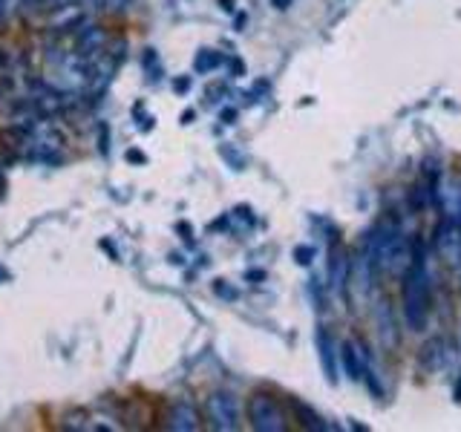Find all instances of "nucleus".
<instances>
[{
    "instance_id": "nucleus-4",
    "label": "nucleus",
    "mask_w": 461,
    "mask_h": 432,
    "mask_svg": "<svg viewBox=\"0 0 461 432\" xmlns=\"http://www.w3.org/2000/svg\"><path fill=\"white\" fill-rule=\"evenodd\" d=\"M104 52H107V35H104V29L87 26V29L78 35V58L95 61V58H101Z\"/></svg>"
},
{
    "instance_id": "nucleus-27",
    "label": "nucleus",
    "mask_w": 461,
    "mask_h": 432,
    "mask_svg": "<svg viewBox=\"0 0 461 432\" xmlns=\"http://www.w3.org/2000/svg\"><path fill=\"white\" fill-rule=\"evenodd\" d=\"M70 3H75V0H52V6H70Z\"/></svg>"
},
{
    "instance_id": "nucleus-10",
    "label": "nucleus",
    "mask_w": 461,
    "mask_h": 432,
    "mask_svg": "<svg viewBox=\"0 0 461 432\" xmlns=\"http://www.w3.org/2000/svg\"><path fill=\"white\" fill-rule=\"evenodd\" d=\"M219 63H222V55H219V52L199 50V55H196V61H193V70L199 72V75H205V72H210V70H217Z\"/></svg>"
},
{
    "instance_id": "nucleus-16",
    "label": "nucleus",
    "mask_w": 461,
    "mask_h": 432,
    "mask_svg": "<svg viewBox=\"0 0 461 432\" xmlns=\"http://www.w3.org/2000/svg\"><path fill=\"white\" fill-rule=\"evenodd\" d=\"M90 3H92L95 9H112V6H119V3H124V0H90Z\"/></svg>"
},
{
    "instance_id": "nucleus-19",
    "label": "nucleus",
    "mask_w": 461,
    "mask_h": 432,
    "mask_svg": "<svg viewBox=\"0 0 461 432\" xmlns=\"http://www.w3.org/2000/svg\"><path fill=\"white\" fill-rule=\"evenodd\" d=\"M245 23H248V18H245V14H237V18H234V29H237V32H242Z\"/></svg>"
},
{
    "instance_id": "nucleus-14",
    "label": "nucleus",
    "mask_w": 461,
    "mask_h": 432,
    "mask_svg": "<svg viewBox=\"0 0 461 432\" xmlns=\"http://www.w3.org/2000/svg\"><path fill=\"white\" fill-rule=\"evenodd\" d=\"M219 156H225V158H228V162H230V165H234L237 170H239V167L245 165V162H242V158L237 156V150H234V147H230V144H222V147H219Z\"/></svg>"
},
{
    "instance_id": "nucleus-1",
    "label": "nucleus",
    "mask_w": 461,
    "mask_h": 432,
    "mask_svg": "<svg viewBox=\"0 0 461 432\" xmlns=\"http://www.w3.org/2000/svg\"><path fill=\"white\" fill-rule=\"evenodd\" d=\"M404 314L409 329L421 331L426 326V314H430V277H426L421 251L404 274Z\"/></svg>"
},
{
    "instance_id": "nucleus-2",
    "label": "nucleus",
    "mask_w": 461,
    "mask_h": 432,
    "mask_svg": "<svg viewBox=\"0 0 461 432\" xmlns=\"http://www.w3.org/2000/svg\"><path fill=\"white\" fill-rule=\"evenodd\" d=\"M248 418L257 432H283L286 429V415L277 407V401L266 392L251 395L248 401Z\"/></svg>"
},
{
    "instance_id": "nucleus-29",
    "label": "nucleus",
    "mask_w": 461,
    "mask_h": 432,
    "mask_svg": "<svg viewBox=\"0 0 461 432\" xmlns=\"http://www.w3.org/2000/svg\"><path fill=\"white\" fill-rule=\"evenodd\" d=\"M274 6L277 9H288V0H274Z\"/></svg>"
},
{
    "instance_id": "nucleus-22",
    "label": "nucleus",
    "mask_w": 461,
    "mask_h": 432,
    "mask_svg": "<svg viewBox=\"0 0 461 432\" xmlns=\"http://www.w3.org/2000/svg\"><path fill=\"white\" fill-rule=\"evenodd\" d=\"M219 3V9H225V12H234V0H217Z\"/></svg>"
},
{
    "instance_id": "nucleus-23",
    "label": "nucleus",
    "mask_w": 461,
    "mask_h": 432,
    "mask_svg": "<svg viewBox=\"0 0 461 432\" xmlns=\"http://www.w3.org/2000/svg\"><path fill=\"white\" fill-rule=\"evenodd\" d=\"M29 6H46V3H52V0H26Z\"/></svg>"
},
{
    "instance_id": "nucleus-26",
    "label": "nucleus",
    "mask_w": 461,
    "mask_h": 432,
    "mask_svg": "<svg viewBox=\"0 0 461 432\" xmlns=\"http://www.w3.org/2000/svg\"><path fill=\"white\" fill-rule=\"evenodd\" d=\"M266 274H262V271H248V280H262Z\"/></svg>"
},
{
    "instance_id": "nucleus-9",
    "label": "nucleus",
    "mask_w": 461,
    "mask_h": 432,
    "mask_svg": "<svg viewBox=\"0 0 461 432\" xmlns=\"http://www.w3.org/2000/svg\"><path fill=\"white\" fill-rule=\"evenodd\" d=\"M346 271H349V263H346L343 251L335 248V251H332V263H328V274H332V285H335V288H343Z\"/></svg>"
},
{
    "instance_id": "nucleus-18",
    "label": "nucleus",
    "mask_w": 461,
    "mask_h": 432,
    "mask_svg": "<svg viewBox=\"0 0 461 432\" xmlns=\"http://www.w3.org/2000/svg\"><path fill=\"white\" fill-rule=\"evenodd\" d=\"M188 87H190L188 78H179V81L173 84V90H176V92H188Z\"/></svg>"
},
{
    "instance_id": "nucleus-21",
    "label": "nucleus",
    "mask_w": 461,
    "mask_h": 432,
    "mask_svg": "<svg viewBox=\"0 0 461 432\" xmlns=\"http://www.w3.org/2000/svg\"><path fill=\"white\" fill-rule=\"evenodd\" d=\"M230 70H234V75H242V70H245V67H242V61L234 58V61H230Z\"/></svg>"
},
{
    "instance_id": "nucleus-7",
    "label": "nucleus",
    "mask_w": 461,
    "mask_h": 432,
    "mask_svg": "<svg viewBox=\"0 0 461 432\" xmlns=\"http://www.w3.org/2000/svg\"><path fill=\"white\" fill-rule=\"evenodd\" d=\"M317 346H320V360H323V369H326V375H328V380H337V375H335V351H332V338H328V331H317Z\"/></svg>"
},
{
    "instance_id": "nucleus-13",
    "label": "nucleus",
    "mask_w": 461,
    "mask_h": 432,
    "mask_svg": "<svg viewBox=\"0 0 461 432\" xmlns=\"http://www.w3.org/2000/svg\"><path fill=\"white\" fill-rule=\"evenodd\" d=\"M213 291H217V297H225V300H237V288H230L225 280H217V282H213Z\"/></svg>"
},
{
    "instance_id": "nucleus-8",
    "label": "nucleus",
    "mask_w": 461,
    "mask_h": 432,
    "mask_svg": "<svg viewBox=\"0 0 461 432\" xmlns=\"http://www.w3.org/2000/svg\"><path fill=\"white\" fill-rule=\"evenodd\" d=\"M421 363H424V369H430V372H435L438 366H444V343L441 340L426 343L421 349Z\"/></svg>"
},
{
    "instance_id": "nucleus-30",
    "label": "nucleus",
    "mask_w": 461,
    "mask_h": 432,
    "mask_svg": "<svg viewBox=\"0 0 461 432\" xmlns=\"http://www.w3.org/2000/svg\"><path fill=\"white\" fill-rule=\"evenodd\" d=\"M455 398H458V401H461V383H458V387H455Z\"/></svg>"
},
{
    "instance_id": "nucleus-12",
    "label": "nucleus",
    "mask_w": 461,
    "mask_h": 432,
    "mask_svg": "<svg viewBox=\"0 0 461 432\" xmlns=\"http://www.w3.org/2000/svg\"><path fill=\"white\" fill-rule=\"evenodd\" d=\"M297 415H300V418H303V424H306V426H311V429H323V424H320V418H317V415H315V412H311L308 407H303V404H297Z\"/></svg>"
},
{
    "instance_id": "nucleus-17",
    "label": "nucleus",
    "mask_w": 461,
    "mask_h": 432,
    "mask_svg": "<svg viewBox=\"0 0 461 432\" xmlns=\"http://www.w3.org/2000/svg\"><path fill=\"white\" fill-rule=\"evenodd\" d=\"M127 162H136V165H144L147 158H144V153L141 150H127Z\"/></svg>"
},
{
    "instance_id": "nucleus-3",
    "label": "nucleus",
    "mask_w": 461,
    "mask_h": 432,
    "mask_svg": "<svg viewBox=\"0 0 461 432\" xmlns=\"http://www.w3.org/2000/svg\"><path fill=\"white\" fill-rule=\"evenodd\" d=\"M205 415L213 429L230 432L239 426V404L230 392H213L205 401Z\"/></svg>"
},
{
    "instance_id": "nucleus-25",
    "label": "nucleus",
    "mask_w": 461,
    "mask_h": 432,
    "mask_svg": "<svg viewBox=\"0 0 461 432\" xmlns=\"http://www.w3.org/2000/svg\"><path fill=\"white\" fill-rule=\"evenodd\" d=\"M6 12H9V0H0V18H3Z\"/></svg>"
},
{
    "instance_id": "nucleus-5",
    "label": "nucleus",
    "mask_w": 461,
    "mask_h": 432,
    "mask_svg": "<svg viewBox=\"0 0 461 432\" xmlns=\"http://www.w3.org/2000/svg\"><path fill=\"white\" fill-rule=\"evenodd\" d=\"M168 426L176 432H193L199 429V412H196L188 401H176L168 412Z\"/></svg>"
},
{
    "instance_id": "nucleus-11",
    "label": "nucleus",
    "mask_w": 461,
    "mask_h": 432,
    "mask_svg": "<svg viewBox=\"0 0 461 432\" xmlns=\"http://www.w3.org/2000/svg\"><path fill=\"white\" fill-rule=\"evenodd\" d=\"M340 358H343V366H346V375H349L352 380H357V378H360V366H357V355H355V349H352L349 343L343 346Z\"/></svg>"
},
{
    "instance_id": "nucleus-20",
    "label": "nucleus",
    "mask_w": 461,
    "mask_h": 432,
    "mask_svg": "<svg viewBox=\"0 0 461 432\" xmlns=\"http://www.w3.org/2000/svg\"><path fill=\"white\" fill-rule=\"evenodd\" d=\"M234 119H237V110H222V121H225V124H230Z\"/></svg>"
},
{
    "instance_id": "nucleus-6",
    "label": "nucleus",
    "mask_w": 461,
    "mask_h": 432,
    "mask_svg": "<svg viewBox=\"0 0 461 432\" xmlns=\"http://www.w3.org/2000/svg\"><path fill=\"white\" fill-rule=\"evenodd\" d=\"M377 331H381V343L386 349H392L395 343H398V331H395V317L389 311V306L384 302L381 309H377Z\"/></svg>"
},
{
    "instance_id": "nucleus-28",
    "label": "nucleus",
    "mask_w": 461,
    "mask_h": 432,
    "mask_svg": "<svg viewBox=\"0 0 461 432\" xmlns=\"http://www.w3.org/2000/svg\"><path fill=\"white\" fill-rule=\"evenodd\" d=\"M6 280H9V271H6L3 265H0V282H6Z\"/></svg>"
},
{
    "instance_id": "nucleus-24",
    "label": "nucleus",
    "mask_w": 461,
    "mask_h": 432,
    "mask_svg": "<svg viewBox=\"0 0 461 432\" xmlns=\"http://www.w3.org/2000/svg\"><path fill=\"white\" fill-rule=\"evenodd\" d=\"M193 121V110H185V116H182V124H190Z\"/></svg>"
},
{
    "instance_id": "nucleus-15",
    "label": "nucleus",
    "mask_w": 461,
    "mask_h": 432,
    "mask_svg": "<svg viewBox=\"0 0 461 432\" xmlns=\"http://www.w3.org/2000/svg\"><path fill=\"white\" fill-rule=\"evenodd\" d=\"M294 257H297V263H300V265H308V263H311V257H315V248L300 245L297 251H294Z\"/></svg>"
}]
</instances>
